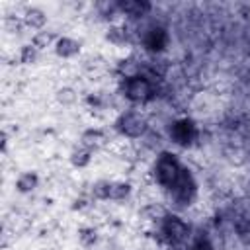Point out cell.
I'll return each mask as SVG.
<instances>
[{
	"label": "cell",
	"mask_w": 250,
	"mask_h": 250,
	"mask_svg": "<svg viewBox=\"0 0 250 250\" xmlns=\"http://www.w3.org/2000/svg\"><path fill=\"white\" fill-rule=\"evenodd\" d=\"M127 94L133 100H147L152 94V86H150V82L147 78L135 76V78L129 80V84H127Z\"/></svg>",
	"instance_id": "cell-1"
},
{
	"label": "cell",
	"mask_w": 250,
	"mask_h": 250,
	"mask_svg": "<svg viewBox=\"0 0 250 250\" xmlns=\"http://www.w3.org/2000/svg\"><path fill=\"white\" fill-rule=\"evenodd\" d=\"M119 129H121L125 135H129V137H137V135L143 133L145 123H143V119H141L137 114H125V116L119 119Z\"/></svg>",
	"instance_id": "cell-2"
},
{
	"label": "cell",
	"mask_w": 250,
	"mask_h": 250,
	"mask_svg": "<svg viewBox=\"0 0 250 250\" xmlns=\"http://www.w3.org/2000/svg\"><path fill=\"white\" fill-rule=\"evenodd\" d=\"M166 43V33L164 30H150L149 37H147V45L150 49H162Z\"/></svg>",
	"instance_id": "cell-3"
},
{
	"label": "cell",
	"mask_w": 250,
	"mask_h": 250,
	"mask_svg": "<svg viewBox=\"0 0 250 250\" xmlns=\"http://www.w3.org/2000/svg\"><path fill=\"white\" fill-rule=\"evenodd\" d=\"M121 10L125 14H129V16H141V14H145L149 10V4H145V2H123Z\"/></svg>",
	"instance_id": "cell-4"
},
{
	"label": "cell",
	"mask_w": 250,
	"mask_h": 250,
	"mask_svg": "<svg viewBox=\"0 0 250 250\" xmlns=\"http://www.w3.org/2000/svg\"><path fill=\"white\" fill-rule=\"evenodd\" d=\"M26 22H28V26H32V28H41V26L45 24V14H43L41 10H37V8H32V10L28 12V16H26Z\"/></svg>",
	"instance_id": "cell-5"
},
{
	"label": "cell",
	"mask_w": 250,
	"mask_h": 250,
	"mask_svg": "<svg viewBox=\"0 0 250 250\" xmlns=\"http://www.w3.org/2000/svg\"><path fill=\"white\" fill-rule=\"evenodd\" d=\"M57 51H59V55H63V57L74 55V53L78 51V43H74L72 39H61L59 45H57Z\"/></svg>",
	"instance_id": "cell-6"
},
{
	"label": "cell",
	"mask_w": 250,
	"mask_h": 250,
	"mask_svg": "<svg viewBox=\"0 0 250 250\" xmlns=\"http://www.w3.org/2000/svg\"><path fill=\"white\" fill-rule=\"evenodd\" d=\"M35 182H37V180H35V176H32V174H26L24 178H20V182H18V188L26 192V190H32V188L35 186Z\"/></svg>",
	"instance_id": "cell-7"
},
{
	"label": "cell",
	"mask_w": 250,
	"mask_h": 250,
	"mask_svg": "<svg viewBox=\"0 0 250 250\" xmlns=\"http://www.w3.org/2000/svg\"><path fill=\"white\" fill-rule=\"evenodd\" d=\"M51 41V35L47 33V32H43V33H39V35H35V39H33V47L35 49H43V47H47V43Z\"/></svg>",
	"instance_id": "cell-8"
},
{
	"label": "cell",
	"mask_w": 250,
	"mask_h": 250,
	"mask_svg": "<svg viewBox=\"0 0 250 250\" xmlns=\"http://www.w3.org/2000/svg\"><path fill=\"white\" fill-rule=\"evenodd\" d=\"M22 61H24V63L35 61V47H32V45L24 47V51H22Z\"/></svg>",
	"instance_id": "cell-9"
},
{
	"label": "cell",
	"mask_w": 250,
	"mask_h": 250,
	"mask_svg": "<svg viewBox=\"0 0 250 250\" xmlns=\"http://www.w3.org/2000/svg\"><path fill=\"white\" fill-rule=\"evenodd\" d=\"M194 250H211V246L207 244V242H203V240H200L196 246H194Z\"/></svg>",
	"instance_id": "cell-10"
}]
</instances>
